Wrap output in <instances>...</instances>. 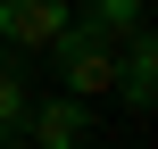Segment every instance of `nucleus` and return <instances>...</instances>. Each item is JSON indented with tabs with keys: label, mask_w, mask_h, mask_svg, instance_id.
I'll use <instances>...</instances> for the list:
<instances>
[{
	"label": "nucleus",
	"mask_w": 158,
	"mask_h": 149,
	"mask_svg": "<svg viewBox=\"0 0 158 149\" xmlns=\"http://www.w3.org/2000/svg\"><path fill=\"white\" fill-rule=\"evenodd\" d=\"M50 58H58V75H67V91H75V100H92V91H117V41L83 33L75 17H67V33L50 41Z\"/></svg>",
	"instance_id": "obj_1"
},
{
	"label": "nucleus",
	"mask_w": 158,
	"mask_h": 149,
	"mask_svg": "<svg viewBox=\"0 0 158 149\" xmlns=\"http://www.w3.org/2000/svg\"><path fill=\"white\" fill-rule=\"evenodd\" d=\"M17 141H33V149H83L92 141V100H42V108H25V133Z\"/></svg>",
	"instance_id": "obj_2"
},
{
	"label": "nucleus",
	"mask_w": 158,
	"mask_h": 149,
	"mask_svg": "<svg viewBox=\"0 0 158 149\" xmlns=\"http://www.w3.org/2000/svg\"><path fill=\"white\" fill-rule=\"evenodd\" d=\"M117 100H125L133 116L158 108V33H150V25H133L125 50H117Z\"/></svg>",
	"instance_id": "obj_3"
},
{
	"label": "nucleus",
	"mask_w": 158,
	"mask_h": 149,
	"mask_svg": "<svg viewBox=\"0 0 158 149\" xmlns=\"http://www.w3.org/2000/svg\"><path fill=\"white\" fill-rule=\"evenodd\" d=\"M67 33V0H0V41L8 50H50Z\"/></svg>",
	"instance_id": "obj_4"
},
{
	"label": "nucleus",
	"mask_w": 158,
	"mask_h": 149,
	"mask_svg": "<svg viewBox=\"0 0 158 149\" xmlns=\"http://www.w3.org/2000/svg\"><path fill=\"white\" fill-rule=\"evenodd\" d=\"M83 33H100V41H125L133 25H142V0H83V17H75Z\"/></svg>",
	"instance_id": "obj_5"
},
{
	"label": "nucleus",
	"mask_w": 158,
	"mask_h": 149,
	"mask_svg": "<svg viewBox=\"0 0 158 149\" xmlns=\"http://www.w3.org/2000/svg\"><path fill=\"white\" fill-rule=\"evenodd\" d=\"M25 108H33V91H25V75L17 66H0V149L25 133Z\"/></svg>",
	"instance_id": "obj_6"
},
{
	"label": "nucleus",
	"mask_w": 158,
	"mask_h": 149,
	"mask_svg": "<svg viewBox=\"0 0 158 149\" xmlns=\"http://www.w3.org/2000/svg\"><path fill=\"white\" fill-rule=\"evenodd\" d=\"M8 58H17V50H8V41H0V66H8Z\"/></svg>",
	"instance_id": "obj_7"
}]
</instances>
